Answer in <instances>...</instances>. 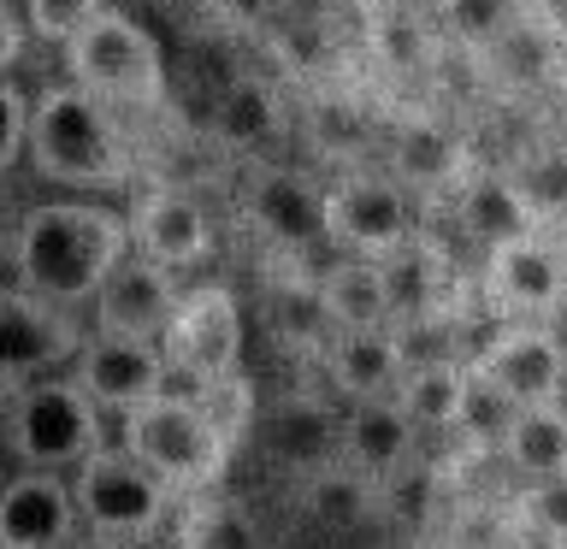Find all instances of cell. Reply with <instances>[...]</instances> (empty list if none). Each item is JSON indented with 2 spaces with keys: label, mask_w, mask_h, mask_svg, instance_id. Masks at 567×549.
<instances>
[{
  "label": "cell",
  "mask_w": 567,
  "mask_h": 549,
  "mask_svg": "<svg viewBox=\"0 0 567 549\" xmlns=\"http://www.w3.org/2000/svg\"><path fill=\"white\" fill-rule=\"evenodd\" d=\"M65 549H142V543H131V538H113V531H78V538H71Z\"/></svg>",
  "instance_id": "obj_36"
},
{
  "label": "cell",
  "mask_w": 567,
  "mask_h": 549,
  "mask_svg": "<svg viewBox=\"0 0 567 549\" xmlns=\"http://www.w3.org/2000/svg\"><path fill=\"white\" fill-rule=\"evenodd\" d=\"M473 166H478L473 148L437 118H408L390 136V172L414 195H455Z\"/></svg>",
  "instance_id": "obj_21"
},
{
  "label": "cell",
  "mask_w": 567,
  "mask_h": 549,
  "mask_svg": "<svg viewBox=\"0 0 567 549\" xmlns=\"http://www.w3.org/2000/svg\"><path fill=\"white\" fill-rule=\"evenodd\" d=\"M408 343L402 325H372V331H337L319 349V372L337 402H372V396H396L402 372H408Z\"/></svg>",
  "instance_id": "obj_18"
},
{
  "label": "cell",
  "mask_w": 567,
  "mask_h": 549,
  "mask_svg": "<svg viewBox=\"0 0 567 549\" xmlns=\"http://www.w3.org/2000/svg\"><path fill=\"white\" fill-rule=\"evenodd\" d=\"M24 166L65 195H113L136 177V154L118 131V106H106L101 95L65 77L35 89Z\"/></svg>",
  "instance_id": "obj_2"
},
{
  "label": "cell",
  "mask_w": 567,
  "mask_h": 549,
  "mask_svg": "<svg viewBox=\"0 0 567 549\" xmlns=\"http://www.w3.org/2000/svg\"><path fill=\"white\" fill-rule=\"evenodd\" d=\"M319 290H326L331 325L337 331H372V325H396V301H390V278L384 260H361L343 255L319 272Z\"/></svg>",
  "instance_id": "obj_24"
},
{
  "label": "cell",
  "mask_w": 567,
  "mask_h": 549,
  "mask_svg": "<svg viewBox=\"0 0 567 549\" xmlns=\"http://www.w3.org/2000/svg\"><path fill=\"white\" fill-rule=\"evenodd\" d=\"M124 219H131L136 255L172 266V272H195V266L213 260V219L189 189H172V184L136 189L131 207H124Z\"/></svg>",
  "instance_id": "obj_15"
},
{
  "label": "cell",
  "mask_w": 567,
  "mask_h": 549,
  "mask_svg": "<svg viewBox=\"0 0 567 549\" xmlns=\"http://www.w3.org/2000/svg\"><path fill=\"white\" fill-rule=\"evenodd\" d=\"M106 419L113 414L71 372L18 384V390H7V455H12V467L78 473L101 443H113Z\"/></svg>",
  "instance_id": "obj_4"
},
{
  "label": "cell",
  "mask_w": 567,
  "mask_h": 549,
  "mask_svg": "<svg viewBox=\"0 0 567 549\" xmlns=\"http://www.w3.org/2000/svg\"><path fill=\"white\" fill-rule=\"evenodd\" d=\"M290 7H296V12H308V18H326L337 0H290Z\"/></svg>",
  "instance_id": "obj_37"
},
{
  "label": "cell",
  "mask_w": 567,
  "mask_h": 549,
  "mask_svg": "<svg viewBox=\"0 0 567 549\" xmlns=\"http://www.w3.org/2000/svg\"><path fill=\"white\" fill-rule=\"evenodd\" d=\"M520 407L526 402H514L491 372L467 366V396H461V414H455V437L467 443L473 455H503V443L514 432V419H520Z\"/></svg>",
  "instance_id": "obj_29"
},
{
  "label": "cell",
  "mask_w": 567,
  "mask_h": 549,
  "mask_svg": "<svg viewBox=\"0 0 567 549\" xmlns=\"http://www.w3.org/2000/svg\"><path fill=\"white\" fill-rule=\"evenodd\" d=\"M520 7H526V12H538V7H544V12H561L567 0H520Z\"/></svg>",
  "instance_id": "obj_38"
},
{
  "label": "cell",
  "mask_w": 567,
  "mask_h": 549,
  "mask_svg": "<svg viewBox=\"0 0 567 549\" xmlns=\"http://www.w3.org/2000/svg\"><path fill=\"white\" fill-rule=\"evenodd\" d=\"M478 296L496 325L508 319H556L567 313V242L556 230H532L478 260Z\"/></svg>",
  "instance_id": "obj_8"
},
{
  "label": "cell",
  "mask_w": 567,
  "mask_h": 549,
  "mask_svg": "<svg viewBox=\"0 0 567 549\" xmlns=\"http://www.w3.org/2000/svg\"><path fill=\"white\" fill-rule=\"evenodd\" d=\"M520 520L549 543H567V473L556 478H532L520 490Z\"/></svg>",
  "instance_id": "obj_34"
},
{
  "label": "cell",
  "mask_w": 567,
  "mask_h": 549,
  "mask_svg": "<svg viewBox=\"0 0 567 549\" xmlns=\"http://www.w3.org/2000/svg\"><path fill=\"white\" fill-rule=\"evenodd\" d=\"M172 361V379L184 390H207L243 372V301L225 283H189L177 301L166 336H159Z\"/></svg>",
  "instance_id": "obj_7"
},
{
  "label": "cell",
  "mask_w": 567,
  "mask_h": 549,
  "mask_svg": "<svg viewBox=\"0 0 567 549\" xmlns=\"http://www.w3.org/2000/svg\"><path fill=\"white\" fill-rule=\"evenodd\" d=\"M207 124H213V136H219L225 148L266 154L284 136V101L266 77H255V71H230V77L213 89Z\"/></svg>",
  "instance_id": "obj_23"
},
{
  "label": "cell",
  "mask_w": 567,
  "mask_h": 549,
  "mask_svg": "<svg viewBox=\"0 0 567 549\" xmlns=\"http://www.w3.org/2000/svg\"><path fill=\"white\" fill-rule=\"evenodd\" d=\"M414 237V189L396 172H349L331 184V248L361 260H390Z\"/></svg>",
  "instance_id": "obj_9"
},
{
  "label": "cell",
  "mask_w": 567,
  "mask_h": 549,
  "mask_svg": "<svg viewBox=\"0 0 567 549\" xmlns=\"http://www.w3.org/2000/svg\"><path fill=\"white\" fill-rule=\"evenodd\" d=\"M71 490H78V514L89 531H113V538L131 543H154L159 531L177 520V496L166 478H159L148 460H136L124 443H101L95 455L71 473Z\"/></svg>",
  "instance_id": "obj_6"
},
{
  "label": "cell",
  "mask_w": 567,
  "mask_h": 549,
  "mask_svg": "<svg viewBox=\"0 0 567 549\" xmlns=\"http://www.w3.org/2000/svg\"><path fill=\"white\" fill-rule=\"evenodd\" d=\"M467 354H414L396 384V402L420 432H455L461 396H467Z\"/></svg>",
  "instance_id": "obj_25"
},
{
  "label": "cell",
  "mask_w": 567,
  "mask_h": 549,
  "mask_svg": "<svg viewBox=\"0 0 567 549\" xmlns=\"http://www.w3.org/2000/svg\"><path fill=\"white\" fill-rule=\"evenodd\" d=\"M7 7H18V0H7Z\"/></svg>",
  "instance_id": "obj_41"
},
{
  "label": "cell",
  "mask_w": 567,
  "mask_h": 549,
  "mask_svg": "<svg viewBox=\"0 0 567 549\" xmlns=\"http://www.w3.org/2000/svg\"><path fill=\"white\" fill-rule=\"evenodd\" d=\"M514 184L526 189V201L544 219V230L561 225V213H567V154H556V148L526 154L520 166H514Z\"/></svg>",
  "instance_id": "obj_31"
},
{
  "label": "cell",
  "mask_w": 567,
  "mask_h": 549,
  "mask_svg": "<svg viewBox=\"0 0 567 549\" xmlns=\"http://www.w3.org/2000/svg\"><path fill=\"white\" fill-rule=\"evenodd\" d=\"M83 531L71 473L18 467L0 496V549H65Z\"/></svg>",
  "instance_id": "obj_17"
},
{
  "label": "cell",
  "mask_w": 567,
  "mask_h": 549,
  "mask_svg": "<svg viewBox=\"0 0 567 549\" xmlns=\"http://www.w3.org/2000/svg\"><path fill=\"white\" fill-rule=\"evenodd\" d=\"M296 508L308 514V526L331 531V538H354L372 520H384V485L349 460H331V467L296 478Z\"/></svg>",
  "instance_id": "obj_22"
},
{
  "label": "cell",
  "mask_w": 567,
  "mask_h": 549,
  "mask_svg": "<svg viewBox=\"0 0 567 549\" xmlns=\"http://www.w3.org/2000/svg\"><path fill=\"white\" fill-rule=\"evenodd\" d=\"M473 366L491 372L514 402H567V343L549 319H508L473 349Z\"/></svg>",
  "instance_id": "obj_12"
},
{
  "label": "cell",
  "mask_w": 567,
  "mask_h": 549,
  "mask_svg": "<svg viewBox=\"0 0 567 549\" xmlns=\"http://www.w3.org/2000/svg\"><path fill=\"white\" fill-rule=\"evenodd\" d=\"M0 331H7L0 384L18 390V384H35V379H53V372H71V361H78V349L89 336V319H78V308H60V301L7 283Z\"/></svg>",
  "instance_id": "obj_10"
},
{
  "label": "cell",
  "mask_w": 567,
  "mask_h": 549,
  "mask_svg": "<svg viewBox=\"0 0 567 549\" xmlns=\"http://www.w3.org/2000/svg\"><path fill=\"white\" fill-rule=\"evenodd\" d=\"M420 425L408 419V407L396 396H372V402H343V460L361 467L367 478L390 485L396 473H408L420 460Z\"/></svg>",
  "instance_id": "obj_19"
},
{
  "label": "cell",
  "mask_w": 567,
  "mask_h": 549,
  "mask_svg": "<svg viewBox=\"0 0 567 549\" xmlns=\"http://www.w3.org/2000/svg\"><path fill=\"white\" fill-rule=\"evenodd\" d=\"M248 225L260 230L284 255H308V248H331V189L290 166H260L248 177Z\"/></svg>",
  "instance_id": "obj_13"
},
{
  "label": "cell",
  "mask_w": 567,
  "mask_h": 549,
  "mask_svg": "<svg viewBox=\"0 0 567 549\" xmlns=\"http://www.w3.org/2000/svg\"><path fill=\"white\" fill-rule=\"evenodd\" d=\"M65 77L101 95L106 106H159L166 101V53L131 12L106 7L60 48Z\"/></svg>",
  "instance_id": "obj_5"
},
{
  "label": "cell",
  "mask_w": 567,
  "mask_h": 549,
  "mask_svg": "<svg viewBox=\"0 0 567 549\" xmlns=\"http://www.w3.org/2000/svg\"><path fill=\"white\" fill-rule=\"evenodd\" d=\"M450 213H455V225L467 230V242H478V255L544 230V219L526 201V189L514 184V172H496V166H473L467 184L450 195Z\"/></svg>",
  "instance_id": "obj_20"
},
{
  "label": "cell",
  "mask_w": 567,
  "mask_h": 549,
  "mask_svg": "<svg viewBox=\"0 0 567 549\" xmlns=\"http://www.w3.org/2000/svg\"><path fill=\"white\" fill-rule=\"evenodd\" d=\"M556 101H561V113H567V60H561V71H556Z\"/></svg>",
  "instance_id": "obj_39"
},
{
  "label": "cell",
  "mask_w": 567,
  "mask_h": 549,
  "mask_svg": "<svg viewBox=\"0 0 567 549\" xmlns=\"http://www.w3.org/2000/svg\"><path fill=\"white\" fill-rule=\"evenodd\" d=\"M260 313H266V325H272V336H278L284 349H308L313 361H319V349L337 336L319 278H301V272L278 278L272 290H266V308H260Z\"/></svg>",
  "instance_id": "obj_27"
},
{
  "label": "cell",
  "mask_w": 567,
  "mask_h": 549,
  "mask_svg": "<svg viewBox=\"0 0 567 549\" xmlns=\"http://www.w3.org/2000/svg\"><path fill=\"white\" fill-rule=\"evenodd\" d=\"M184 272H172V266H159L148 255H124L113 266V278L101 283V296L89 301V325H101V331H124V336H166L172 325V313H177V301H184L189 283H177Z\"/></svg>",
  "instance_id": "obj_16"
},
{
  "label": "cell",
  "mask_w": 567,
  "mask_h": 549,
  "mask_svg": "<svg viewBox=\"0 0 567 549\" xmlns=\"http://www.w3.org/2000/svg\"><path fill=\"white\" fill-rule=\"evenodd\" d=\"M95 12H106V0H18V18L35 42L48 48H65Z\"/></svg>",
  "instance_id": "obj_33"
},
{
  "label": "cell",
  "mask_w": 567,
  "mask_h": 549,
  "mask_svg": "<svg viewBox=\"0 0 567 549\" xmlns=\"http://www.w3.org/2000/svg\"><path fill=\"white\" fill-rule=\"evenodd\" d=\"M131 255V219L101 195H48L30 201L7 230V266L18 290H35L60 308H89L113 266Z\"/></svg>",
  "instance_id": "obj_1"
},
{
  "label": "cell",
  "mask_w": 567,
  "mask_h": 549,
  "mask_svg": "<svg viewBox=\"0 0 567 549\" xmlns=\"http://www.w3.org/2000/svg\"><path fill=\"white\" fill-rule=\"evenodd\" d=\"M71 379H78L113 419L142 407V402H154V396H166L177 384L166 349H159L154 336H124V331H101V325H89L78 361H71Z\"/></svg>",
  "instance_id": "obj_11"
},
{
  "label": "cell",
  "mask_w": 567,
  "mask_h": 549,
  "mask_svg": "<svg viewBox=\"0 0 567 549\" xmlns=\"http://www.w3.org/2000/svg\"><path fill=\"white\" fill-rule=\"evenodd\" d=\"M113 437L131 449L136 460L166 478L177 496L195 490H219L230 473V455H237V437L213 419V407L195 396V390H166V396L131 407V414L113 419Z\"/></svg>",
  "instance_id": "obj_3"
},
{
  "label": "cell",
  "mask_w": 567,
  "mask_h": 549,
  "mask_svg": "<svg viewBox=\"0 0 567 549\" xmlns=\"http://www.w3.org/2000/svg\"><path fill=\"white\" fill-rule=\"evenodd\" d=\"M503 460H508V473L520 478V485L567 473V402L520 407V419H514V432L503 443Z\"/></svg>",
  "instance_id": "obj_28"
},
{
  "label": "cell",
  "mask_w": 567,
  "mask_h": 549,
  "mask_svg": "<svg viewBox=\"0 0 567 549\" xmlns=\"http://www.w3.org/2000/svg\"><path fill=\"white\" fill-rule=\"evenodd\" d=\"M30 118H35L30 83L7 77V89H0V159H7V166H24V154H30Z\"/></svg>",
  "instance_id": "obj_35"
},
{
  "label": "cell",
  "mask_w": 567,
  "mask_h": 549,
  "mask_svg": "<svg viewBox=\"0 0 567 549\" xmlns=\"http://www.w3.org/2000/svg\"><path fill=\"white\" fill-rule=\"evenodd\" d=\"M520 18H526L520 0H443V24H450L461 42H473V48L503 42Z\"/></svg>",
  "instance_id": "obj_32"
},
{
  "label": "cell",
  "mask_w": 567,
  "mask_h": 549,
  "mask_svg": "<svg viewBox=\"0 0 567 549\" xmlns=\"http://www.w3.org/2000/svg\"><path fill=\"white\" fill-rule=\"evenodd\" d=\"M384 278H390V301H396V325L443 313V260L420 237L408 242L402 255L384 260Z\"/></svg>",
  "instance_id": "obj_30"
},
{
  "label": "cell",
  "mask_w": 567,
  "mask_h": 549,
  "mask_svg": "<svg viewBox=\"0 0 567 549\" xmlns=\"http://www.w3.org/2000/svg\"><path fill=\"white\" fill-rule=\"evenodd\" d=\"M556 237H561V242H567V213H561V225H556Z\"/></svg>",
  "instance_id": "obj_40"
},
{
  "label": "cell",
  "mask_w": 567,
  "mask_h": 549,
  "mask_svg": "<svg viewBox=\"0 0 567 549\" xmlns=\"http://www.w3.org/2000/svg\"><path fill=\"white\" fill-rule=\"evenodd\" d=\"M172 538H177V549H266L248 503L230 496L225 485L184 496V503H177V520H172Z\"/></svg>",
  "instance_id": "obj_26"
},
{
  "label": "cell",
  "mask_w": 567,
  "mask_h": 549,
  "mask_svg": "<svg viewBox=\"0 0 567 549\" xmlns=\"http://www.w3.org/2000/svg\"><path fill=\"white\" fill-rule=\"evenodd\" d=\"M260 443L290 478L331 467L343 460V402L331 390H284L272 407H260Z\"/></svg>",
  "instance_id": "obj_14"
}]
</instances>
